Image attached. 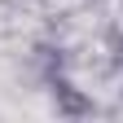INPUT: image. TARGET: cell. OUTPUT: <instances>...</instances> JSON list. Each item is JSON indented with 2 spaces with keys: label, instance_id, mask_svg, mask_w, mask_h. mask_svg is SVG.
Listing matches in <instances>:
<instances>
[]
</instances>
